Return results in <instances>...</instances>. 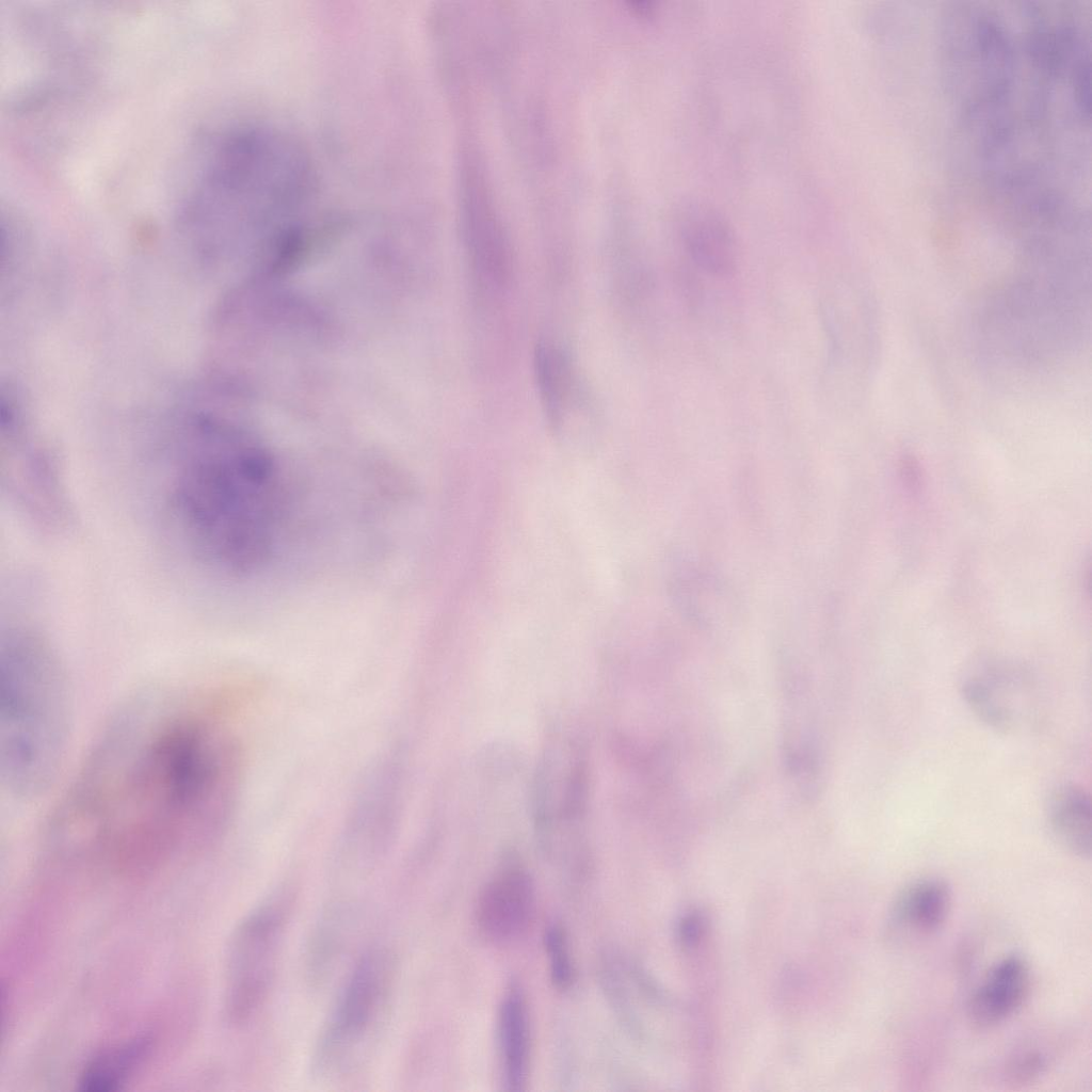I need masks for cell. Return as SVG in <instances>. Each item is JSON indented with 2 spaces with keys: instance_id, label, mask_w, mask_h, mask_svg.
I'll list each match as a JSON object with an SVG mask.
<instances>
[{
  "instance_id": "8992f818",
  "label": "cell",
  "mask_w": 1092,
  "mask_h": 1092,
  "mask_svg": "<svg viewBox=\"0 0 1092 1092\" xmlns=\"http://www.w3.org/2000/svg\"><path fill=\"white\" fill-rule=\"evenodd\" d=\"M294 897L291 886L279 885L244 916L232 933L225 990V1011L231 1024L246 1023L267 1000Z\"/></svg>"
},
{
  "instance_id": "30bf717a",
  "label": "cell",
  "mask_w": 1092,
  "mask_h": 1092,
  "mask_svg": "<svg viewBox=\"0 0 1092 1092\" xmlns=\"http://www.w3.org/2000/svg\"><path fill=\"white\" fill-rule=\"evenodd\" d=\"M537 395L550 429L565 439L576 437L591 407L585 387L569 353L552 340H541L533 352Z\"/></svg>"
},
{
  "instance_id": "d6986e66",
  "label": "cell",
  "mask_w": 1092,
  "mask_h": 1092,
  "mask_svg": "<svg viewBox=\"0 0 1092 1092\" xmlns=\"http://www.w3.org/2000/svg\"><path fill=\"white\" fill-rule=\"evenodd\" d=\"M344 913L342 909H332L312 935L307 952V974L312 982L322 981L339 956L346 930Z\"/></svg>"
},
{
  "instance_id": "8fae6325",
  "label": "cell",
  "mask_w": 1092,
  "mask_h": 1092,
  "mask_svg": "<svg viewBox=\"0 0 1092 1092\" xmlns=\"http://www.w3.org/2000/svg\"><path fill=\"white\" fill-rule=\"evenodd\" d=\"M535 909L533 883L520 868H507L484 887L478 900L477 919L481 932L495 943L521 936Z\"/></svg>"
},
{
  "instance_id": "5bb4252c",
  "label": "cell",
  "mask_w": 1092,
  "mask_h": 1092,
  "mask_svg": "<svg viewBox=\"0 0 1092 1092\" xmlns=\"http://www.w3.org/2000/svg\"><path fill=\"white\" fill-rule=\"evenodd\" d=\"M1029 985V969L1021 957L1001 959L973 994L968 1005L970 1021L979 1027H991L1006 1021L1021 1008Z\"/></svg>"
},
{
  "instance_id": "7a4b0ae2",
  "label": "cell",
  "mask_w": 1092,
  "mask_h": 1092,
  "mask_svg": "<svg viewBox=\"0 0 1092 1092\" xmlns=\"http://www.w3.org/2000/svg\"><path fill=\"white\" fill-rule=\"evenodd\" d=\"M163 478V520L194 564L244 575L263 560L278 494L261 449L240 434L209 429Z\"/></svg>"
},
{
  "instance_id": "52a82bcc",
  "label": "cell",
  "mask_w": 1092,
  "mask_h": 1092,
  "mask_svg": "<svg viewBox=\"0 0 1092 1092\" xmlns=\"http://www.w3.org/2000/svg\"><path fill=\"white\" fill-rule=\"evenodd\" d=\"M587 800L582 753L571 741L546 751L534 787V822L545 850L579 836Z\"/></svg>"
},
{
  "instance_id": "9a60e30c",
  "label": "cell",
  "mask_w": 1092,
  "mask_h": 1092,
  "mask_svg": "<svg viewBox=\"0 0 1092 1092\" xmlns=\"http://www.w3.org/2000/svg\"><path fill=\"white\" fill-rule=\"evenodd\" d=\"M1047 821L1060 846L1079 857L1091 856V801L1082 788L1064 785L1056 789L1047 805Z\"/></svg>"
},
{
  "instance_id": "ac0fdd59",
  "label": "cell",
  "mask_w": 1092,
  "mask_h": 1092,
  "mask_svg": "<svg viewBox=\"0 0 1092 1092\" xmlns=\"http://www.w3.org/2000/svg\"><path fill=\"white\" fill-rule=\"evenodd\" d=\"M150 1049L145 1037L129 1039L96 1054L84 1066L79 1088L87 1092H109L121 1089L129 1076L143 1062Z\"/></svg>"
},
{
  "instance_id": "ffe728a7",
  "label": "cell",
  "mask_w": 1092,
  "mask_h": 1092,
  "mask_svg": "<svg viewBox=\"0 0 1092 1092\" xmlns=\"http://www.w3.org/2000/svg\"><path fill=\"white\" fill-rule=\"evenodd\" d=\"M544 943L553 984L559 989L568 987L574 973L563 929L556 925L550 926L545 932Z\"/></svg>"
},
{
  "instance_id": "9c48e42d",
  "label": "cell",
  "mask_w": 1092,
  "mask_h": 1092,
  "mask_svg": "<svg viewBox=\"0 0 1092 1092\" xmlns=\"http://www.w3.org/2000/svg\"><path fill=\"white\" fill-rule=\"evenodd\" d=\"M961 691L975 716L1000 733L1021 730L1035 713V682L1010 664L982 662L971 667L962 678Z\"/></svg>"
},
{
  "instance_id": "ba28073f",
  "label": "cell",
  "mask_w": 1092,
  "mask_h": 1092,
  "mask_svg": "<svg viewBox=\"0 0 1092 1092\" xmlns=\"http://www.w3.org/2000/svg\"><path fill=\"white\" fill-rule=\"evenodd\" d=\"M400 764L395 758L384 760L364 783L346 829L342 849L347 865L371 866L392 841L402 806Z\"/></svg>"
},
{
  "instance_id": "e0dca14e",
  "label": "cell",
  "mask_w": 1092,
  "mask_h": 1092,
  "mask_svg": "<svg viewBox=\"0 0 1092 1092\" xmlns=\"http://www.w3.org/2000/svg\"><path fill=\"white\" fill-rule=\"evenodd\" d=\"M499 1041L505 1089L523 1091L529 1069V1023L524 997L514 987L504 996L500 1007Z\"/></svg>"
},
{
  "instance_id": "44dd1931",
  "label": "cell",
  "mask_w": 1092,
  "mask_h": 1092,
  "mask_svg": "<svg viewBox=\"0 0 1092 1092\" xmlns=\"http://www.w3.org/2000/svg\"><path fill=\"white\" fill-rule=\"evenodd\" d=\"M1046 1066L1047 1058L1042 1051L1027 1050L1010 1061L1007 1080L1013 1085L1030 1083L1043 1074Z\"/></svg>"
},
{
  "instance_id": "3957f363",
  "label": "cell",
  "mask_w": 1092,
  "mask_h": 1092,
  "mask_svg": "<svg viewBox=\"0 0 1092 1092\" xmlns=\"http://www.w3.org/2000/svg\"><path fill=\"white\" fill-rule=\"evenodd\" d=\"M71 723L69 684L49 639L30 626H9L0 640V774L10 796L31 801L50 789Z\"/></svg>"
},
{
  "instance_id": "7c38bea8",
  "label": "cell",
  "mask_w": 1092,
  "mask_h": 1092,
  "mask_svg": "<svg viewBox=\"0 0 1092 1092\" xmlns=\"http://www.w3.org/2000/svg\"><path fill=\"white\" fill-rule=\"evenodd\" d=\"M678 234L685 253L701 271L717 278L735 273L738 266L736 238L718 212L703 204L686 205L679 218Z\"/></svg>"
},
{
  "instance_id": "4fadbf2b",
  "label": "cell",
  "mask_w": 1092,
  "mask_h": 1092,
  "mask_svg": "<svg viewBox=\"0 0 1092 1092\" xmlns=\"http://www.w3.org/2000/svg\"><path fill=\"white\" fill-rule=\"evenodd\" d=\"M465 240L469 266L481 289L489 294L507 291L514 275L512 252L500 223L481 200H473L468 210Z\"/></svg>"
},
{
  "instance_id": "277c9868",
  "label": "cell",
  "mask_w": 1092,
  "mask_h": 1092,
  "mask_svg": "<svg viewBox=\"0 0 1092 1092\" xmlns=\"http://www.w3.org/2000/svg\"><path fill=\"white\" fill-rule=\"evenodd\" d=\"M941 26L943 78L964 124L978 133L1011 118L1019 67L1006 25L989 10L960 4Z\"/></svg>"
},
{
  "instance_id": "5b68a950",
  "label": "cell",
  "mask_w": 1092,
  "mask_h": 1092,
  "mask_svg": "<svg viewBox=\"0 0 1092 1092\" xmlns=\"http://www.w3.org/2000/svg\"><path fill=\"white\" fill-rule=\"evenodd\" d=\"M396 968L395 956L382 947L366 951L354 964L316 1041L312 1075L342 1077L371 1055L386 1023Z\"/></svg>"
},
{
  "instance_id": "2e32d148",
  "label": "cell",
  "mask_w": 1092,
  "mask_h": 1092,
  "mask_svg": "<svg viewBox=\"0 0 1092 1092\" xmlns=\"http://www.w3.org/2000/svg\"><path fill=\"white\" fill-rule=\"evenodd\" d=\"M950 904V890L943 880L922 879L906 886L897 897L892 921L915 934H931L945 922Z\"/></svg>"
},
{
  "instance_id": "6da1fadb",
  "label": "cell",
  "mask_w": 1092,
  "mask_h": 1092,
  "mask_svg": "<svg viewBox=\"0 0 1092 1092\" xmlns=\"http://www.w3.org/2000/svg\"><path fill=\"white\" fill-rule=\"evenodd\" d=\"M241 783L240 744L209 697L143 691L110 719L46 828L123 853L207 844L229 828Z\"/></svg>"
}]
</instances>
